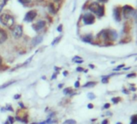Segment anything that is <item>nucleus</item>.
I'll return each instance as SVG.
<instances>
[{"mask_svg":"<svg viewBox=\"0 0 137 124\" xmlns=\"http://www.w3.org/2000/svg\"><path fill=\"white\" fill-rule=\"evenodd\" d=\"M89 9L92 11V12L95 13L96 15L98 16H102L104 15L105 9L104 7L99 5L98 3H93L89 6Z\"/></svg>","mask_w":137,"mask_h":124,"instance_id":"1","label":"nucleus"},{"mask_svg":"<svg viewBox=\"0 0 137 124\" xmlns=\"http://www.w3.org/2000/svg\"><path fill=\"white\" fill-rule=\"evenodd\" d=\"M0 22L8 28H11L14 25V19L8 14H3L0 16Z\"/></svg>","mask_w":137,"mask_h":124,"instance_id":"2","label":"nucleus"},{"mask_svg":"<svg viewBox=\"0 0 137 124\" xmlns=\"http://www.w3.org/2000/svg\"><path fill=\"white\" fill-rule=\"evenodd\" d=\"M95 17L91 13H86L85 15L83 16V22L85 24H92L94 23Z\"/></svg>","mask_w":137,"mask_h":124,"instance_id":"3","label":"nucleus"},{"mask_svg":"<svg viewBox=\"0 0 137 124\" xmlns=\"http://www.w3.org/2000/svg\"><path fill=\"white\" fill-rule=\"evenodd\" d=\"M134 8L131 7V6H128V5H126L123 8V15L125 18H129L134 14Z\"/></svg>","mask_w":137,"mask_h":124,"instance_id":"4","label":"nucleus"},{"mask_svg":"<svg viewBox=\"0 0 137 124\" xmlns=\"http://www.w3.org/2000/svg\"><path fill=\"white\" fill-rule=\"evenodd\" d=\"M23 35V27L21 25H16L15 28L13 29V36L19 39Z\"/></svg>","mask_w":137,"mask_h":124,"instance_id":"5","label":"nucleus"},{"mask_svg":"<svg viewBox=\"0 0 137 124\" xmlns=\"http://www.w3.org/2000/svg\"><path fill=\"white\" fill-rule=\"evenodd\" d=\"M36 11H30L26 14L25 17H24V20L26 22H32V21L36 18Z\"/></svg>","mask_w":137,"mask_h":124,"instance_id":"6","label":"nucleus"},{"mask_svg":"<svg viewBox=\"0 0 137 124\" xmlns=\"http://www.w3.org/2000/svg\"><path fill=\"white\" fill-rule=\"evenodd\" d=\"M45 24H46V22H45V21L40 20V21H38L36 23H35V24L32 26V28L35 31L38 32V31H40V29H42V28L45 26Z\"/></svg>","mask_w":137,"mask_h":124,"instance_id":"7","label":"nucleus"},{"mask_svg":"<svg viewBox=\"0 0 137 124\" xmlns=\"http://www.w3.org/2000/svg\"><path fill=\"white\" fill-rule=\"evenodd\" d=\"M121 11L122 9L121 7H116L114 11V15H115V19L117 21H120L121 20Z\"/></svg>","mask_w":137,"mask_h":124,"instance_id":"8","label":"nucleus"},{"mask_svg":"<svg viewBox=\"0 0 137 124\" xmlns=\"http://www.w3.org/2000/svg\"><path fill=\"white\" fill-rule=\"evenodd\" d=\"M7 39V34L4 30L0 29V44L5 42Z\"/></svg>","mask_w":137,"mask_h":124,"instance_id":"9","label":"nucleus"},{"mask_svg":"<svg viewBox=\"0 0 137 124\" xmlns=\"http://www.w3.org/2000/svg\"><path fill=\"white\" fill-rule=\"evenodd\" d=\"M42 40H43V36H41V35H39V36L35 37L34 39L32 40V44L33 45V46H36V45L39 44L42 41Z\"/></svg>","mask_w":137,"mask_h":124,"instance_id":"10","label":"nucleus"},{"mask_svg":"<svg viewBox=\"0 0 137 124\" xmlns=\"http://www.w3.org/2000/svg\"><path fill=\"white\" fill-rule=\"evenodd\" d=\"M15 81H14V80H12V81H9V82H6V83H4L3 85H0V90H1V89H5V88L8 87V86H10L11 85L14 84V83H15Z\"/></svg>","mask_w":137,"mask_h":124,"instance_id":"11","label":"nucleus"},{"mask_svg":"<svg viewBox=\"0 0 137 124\" xmlns=\"http://www.w3.org/2000/svg\"><path fill=\"white\" fill-rule=\"evenodd\" d=\"M96 84H97V82H88L87 83H86V84L83 85V87L91 88V87H94V85H96Z\"/></svg>","mask_w":137,"mask_h":124,"instance_id":"12","label":"nucleus"},{"mask_svg":"<svg viewBox=\"0 0 137 124\" xmlns=\"http://www.w3.org/2000/svg\"><path fill=\"white\" fill-rule=\"evenodd\" d=\"M92 39H93L92 35H86V36L82 39V40H83V41H85V42H87V43H91V41H92Z\"/></svg>","mask_w":137,"mask_h":124,"instance_id":"13","label":"nucleus"},{"mask_svg":"<svg viewBox=\"0 0 137 124\" xmlns=\"http://www.w3.org/2000/svg\"><path fill=\"white\" fill-rule=\"evenodd\" d=\"M72 92H73V89L70 87H68L66 88V89H65L63 90V93L65 94H72Z\"/></svg>","mask_w":137,"mask_h":124,"instance_id":"14","label":"nucleus"},{"mask_svg":"<svg viewBox=\"0 0 137 124\" xmlns=\"http://www.w3.org/2000/svg\"><path fill=\"white\" fill-rule=\"evenodd\" d=\"M77 122L73 119H68V120L65 121L63 124H76Z\"/></svg>","mask_w":137,"mask_h":124,"instance_id":"15","label":"nucleus"},{"mask_svg":"<svg viewBox=\"0 0 137 124\" xmlns=\"http://www.w3.org/2000/svg\"><path fill=\"white\" fill-rule=\"evenodd\" d=\"M7 121H8L9 124H13L14 123H15V118L12 117V116H8Z\"/></svg>","mask_w":137,"mask_h":124,"instance_id":"16","label":"nucleus"},{"mask_svg":"<svg viewBox=\"0 0 137 124\" xmlns=\"http://www.w3.org/2000/svg\"><path fill=\"white\" fill-rule=\"evenodd\" d=\"M131 124H137V115H134L131 118Z\"/></svg>","mask_w":137,"mask_h":124,"instance_id":"17","label":"nucleus"},{"mask_svg":"<svg viewBox=\"0 0 137 124\" xmlns=\"http://www.w3.org/2000/svg\"><path fill=\"white\" fill-rule=\"evenodd\" d=\"M87 97H88V98H89V99H90V100L94 99L95 97H96V96L93 94V93H89L88 95H87Z\"/></svg>","mask_w":137,"mask_h":124,"instance_id":"18","label":"nucleus"},{"mask_svg":"<svg viewBox=\"0 0 137 124\" xmlns=\"http://www.w3.org/2000/svg\"><path fill=\"white\" fill-rule=\"evenodd\" d=\"M108 76H106V77H103L102 79V83H108V82H109V79H108Z\"/></svg>","mask_w":137,"mask_h":124,"instance_id":"19","label":"nucleus"},{"mask_svg":"<svg viewBox=\"0 0 137 124\" xmlns=\"http://www.w3.org/2000/svg\"><path fill=\"white\" fill-rule=\"evenodd\" d=\"M111 100H112V102H114L115 104H117L118 102L120 101V97H113Z\"/></svg>","mask_w":137,"mask_h":124,"instance_id":"20","label":"nucleus"},{"mask_svg":"<svg viewBox=\"0 0 137 124\" xmlns=\"http://www.w3.org/2000/svg\"><path fill=\"white\" fill-rule=\"evenodd\" d=\"M61 37H57V38H56V39H55V40H53V41H52V45H54V44H57V43H58V42L60 41V40H61Z\"/></svg>","mask_w":137,"mask_h":124,"instance_id":"21","label":"nucleus"},{"mask_svg":"<svg viewBox=\"0 0 137 124\" xmlns=\"http://www.w3.org/2000/svg\"><path fill=\"white\" fill-rule=\"evenodd\" d=\"M22 4H28L31 2V0H19Z\"/></svg>","mask_w":137,"mask_h":124,"instance_id":"22","label":"nucleus"},{"mask_svg":"<svg viewBox=\"0 0 137 124\" xmlns=\"http://www.w3.org/2000/svg\"><path fill=\"white\" fill-rule=\"evenodd\" d=\"M5 109H6V110H9V111H14V110H13V108L12 107H11L10 105H7V106L6 107H5Z\"/></svg>","mask_w":137,"mask_h":124,"instance_id":"23","label":"nucleus"},{"mask_svg":"<svg viewBox=\"0 0 137 124\" xmlns=\"http://www.w3.org/2000/svg\"><path fill=\"white\" fill-rule=\"evenodd\" d=\"M80 60H81V58L80 56H75V57H73V61L76 62L78 61H80Z\"/></svg>","mask_w":137,"mask_h":124,"instance_id":"24","label":"nucleus"},{"mask_svg":"<svg viewBox=\"0 0 137 124\" xmlns=\"http://www.w3.org/2000/svg\"><path fill=\"white\" fill-rule=\"evenodd\" d=\"M74 87L77 88V89L80 87V82H79V81H78V82H75V84H74Z\"/></svg>","mask_w":137,"mask_h":124,"instance_id":"25","label":"nucleus"},{"mask_svg":"<svg viewBox=\"0 0 137 124\" xmlns=\"http://www.w3.org/2000/svg\"><path fill=\"white\" fill-rule=\"evenodd\" d=\"M21 97V94H15V96H14V98L16 99V100H18V99H20Z\"/></svg>","mask_w":137,"mask_h":124,"instance_id":"26","label":"nucleus"},{"mask_svg":"<svg viewBox=\"0 0 137 124\" xmlns=\"http://www.w3.org/2000/svg\"><path fill=\"white\" fill-rule=\"evenodd\" d=\"M136 77V73H130V74L127 75V77Z\"/></svg>","mask_w":137,"mask_h":124,"instance_id":"27","label":"nucleus"},{"mask_svg":"<svg viewBox=\"0 0 137 124\" xmlns=\"http://www.w3.org/2000/svg\"><path fill=\"white\" fill-rule=\"evenodd\" d=\"M78 72H83L84 69H83V68L82 67H78L77 68V69H76Z\"/></svg>","mask_w":137,"mask_h":124,"instance_id":"28","label":"nucleus"},{"mask_svg":"<svg viewBox=\"0 0 137 124\" xmlns=\"http://www.w3.org/2000/svg\"><path fill=\"white\" fill-rule=\"evenodd\" d=\"M123 67H124V65H119V66H118V67H117V68H116V69H115V71H118V70H119L120 69H121V68H123Z\"/></svg>","mask_w":137,"mask_h":124,"instance_id":"29","label":"nucleus"},{"mask_svg":"<svg viewBox=\"0 0 137 124\" xmlns=\"http://www.w3.org/2000/svg\"><path fill=\"white\" fill-rule=\"evenodd\" d=\"M19 105H20V106L21 107V108L25 109V106H24V105H23V102H19Z\"/></svg>","mask_w":137,"mask_h":124,"instance_id":"30","label":"nucleus"},{"mask_svg":"<svg viewBox=\"0 0 137 124\" xmlns=\"http://www.w3.org/2000/svg\"><path fill=\"white\" fill-rule=\"evenodd\" d=\"M110 106V103H106V104L104 105V108H105V109H108Z\"/></svg>","mask_w":137,"mask_h":124,"instance_id":"31","label":"nucleus"},{"mask_svg":"<svg viewBox=\"0 0 137 124\" xmlns=\"http://www.w3.org/2000/svg\"><path fill=\"white\" fill-rule=\"evenodd\" d=\"M87 107H88L89 109H93V108H94V105L91 104V103H90V104H88Z\"/></svg>","mask_w":137,"mask_h":124,"instance_id":"32","label":"nucleus"},{"mask_svg":"<svg viewBox=\"0 0 137 124\" xmlns=\"http://www.w3.org/2000/svg\"><path fill=\"white\" fill-rule=\"evenodd\" d=\"M57 73H53V75L52 76V79H56V78H57Z\"/></svg>","mask_w":137,"mask_h":124,"instance_id":"33","label":"nucleus"},{"mask_svg":"<svg viewBox=\"0 0 137 124\" xmlns=\"http://www.w3.org/2000/svg\"><path fill=\"white\" fill-rule=\"evenodd\" d=\"M57 31L58 32H61L62 31V25H60L58 28H57Z\"/></svg>","mask_w":137,"mask_h":124,"instance_id":"34","label":"nucleus"},{"mask_svg":"<svg viewBox=\"0 0 137 124\" xmlns=\"http://www.w3.org/2000/svg\"><path fill=\"white\" fill-rule=\"evenodd\" d=\"M102 124H108V120L107 119H104V120L102 122Z\"/></svg>","mask_w":137,"mask_h":124,"instance_id":"35","label":"nucleus"},{"mask_svg":"<svg viewBox=\"0 0 137 124\" xmlns=\"http://www.w3.org/2000/svg\"><path fill=\"white\" fill-rule=\"evenodd\" d=\"M68 71H64L63 72V75L65 76V77H66V76H68Z\"/></svg>","mask_w":137,"mask_h":124,"instance_id":"36","label":"nucleus"},{"mask_svg":"<svg viewBox=\"0 0 137 124\" xmlns=\"http://www.w3.org/2000/svg\"><path fill=\"white\" fill-rule=\"evenodd\" d=\"M54 69L57 71V73L58 72V71L61 70V68H58V67H54Z\"/></svg>","mask_w":137,"mask_h":124,"instance_id":"37","label":"nucleus"},{"mask_svg":"<svg viewBox=\"0 0 137 124\" xmlns=\"http://www.w3.org/2000/svg\"><path fill=\"white\" fill-rule=\"evenodd\" d=\"M76 63H78V64H81V63H83V61H82V60H80V61H76Z\"/></svg>","mask_w":137,"mask_h":124,"instance_id":"38","label":"nucleus"},{"mask_svg":"<svg viewBox=\"0 0 137 124\" xmlns=\"http://www.w3.org/2000/svg\"><path fill=\"white\" fill-rule=\"evenodd\" d=\"M2 64H3V59H2V57L0 56V67H1Z\"/></svg>","mask_w":137,"mask_h":124,"instance_id":"39","label":"nucleus"},{"mask_svg":"<svg viewBox=\"0 0 137 124\" xmlns=\"http://www.w3.org/2000/svg\"><path fill=\"white\" fill-rule=\"evenodd\" d=\"M63 86H64V84H62V83H61V84H59L58 85V88H60V89H61V88H62Z\"/></svg>","mask_w":137,"mask_h":124,"instance_id":"40","label":"nucleus"},{"mask_svg":"<svg viewBox=\"0 0 137 124\" xmlns=\"http://www.w3.org/2000/svg\"><path fill=\"white\" fill-rule=\"evenodd\" d=\"M99 2H102V3H107L108 0H98Z\"/></svg>","mask_w":137,"mask_h":124,"instance_id":"41","label":"nucleus"},{"mask_svg":"<svg viewBox=\"0 0 137 124\" xmlns=\"http://www.w3.org/2000/svg\"><path fill=\"white\" fill-rule=\"evenodd\" d=\"M89 66H90L91 69H94V65H90Z\"/></svg>","mask_w":137,"mask_h":124,"instance_id":"42","label":"nucleus"},{"mask_svg":"<svg viewBox=\"0 0 137 124\" xmlns=\"http://www.w3.org/2000/svg\"><path fill=\"white\" fill-rule=\"evenodd\" d=\"M5 110H6L5 108H2V109H1V111H5Z\"/></svg>","mask_w":137,"mask_h":124,"instance_id":"43","label":"nucleus"},{"mask_svg":"<svg viewBox=\"0 0 137 124\" xmlns=\"http://www.w3.org/2000/svg\"><path fill=\"white\" fill-rule=\"evenodd\" d=\"M39 124H47V123H45V122H43V123H39Z\"/></svg>","mask_w":137,"mask_h":124,"instance_id":"44","label":"nucleus"},{"mask_svg":"<svg viewBox=\"0 0 137 124\" xmlns=\"http://www.w3.org/2000/svg\"><path fill=\"white\" fill-rule=\"evenodd\" d=\"M2 8H3V6H0V10H1Z\"/></svg>","mask_w":137,"mask_h":124,"instance_id":"45","label":"nucleus"},{"mask_svg":"<svg viewBox=\"0 0 137 124\" xmlns=\"http://www.w3.org/2000/svg\"><path fill=\"white\" fill-rule=\"evenodd\" d=\"M116 124H122V123H117Z\"/></svg>","mask_w":137,"mask_h":124,"instance_id":"46","label":"nucleus"},{"mask_svg":"<svg viewBox=\"0 0 137 124\" xmlns=\"http://www.w3.org/2000/svg\"><path fill=\"white\" fill-rule=\"evenodd\" d=\"M55 1H59V0H55Z\"/></svg>","mask_w":137,"mask_h":124,"instance_id":"47","label":"nucleus"},{"mask_svg":"<svg viewBox=\"0 0 137 124\" xmlns=\"http://www.w3.org/2000/svg\"><path fill=\"white\" fill-rule=\"evenodd\" d=\"M34 124H39V123H34Z\"/></svg>","mask_w":137,"mask_h":124,"instance_id":"48","label":"nucleus"}]
</instances>
